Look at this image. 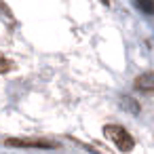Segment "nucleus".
<instances>
[{"label":"nucleus","instance_id":"obj_1","mask_svg":"<svg viewBox=\"0 0 154 154\" xmlns=\"http://www.w3.org/2000/svg\"><path fill=\"white\" fill-rule=\"evenodd\" d=\"M103 135H106L120 152H131V150L135 148L133 135H131L125 127H120V125H106V127H103Z\"/></svg>","mask_w":154,"mask_h":154},{"label":"nucleus","instance_id":"obj_2","mask_svg":"<svg viewBox=\"0 0 154 154\" xmlns=\"http://www.w3.org/2000/svg\"><path fill=\"white\" fill-rule=\"evenodd\" d=\"M7 146H15V148H55L53 141H47V139H19V137H9L5 139Z\"/></svg>","mask_w":154,"mask_h":154},{"label":"nucleus","instance_id":"obj_3","mask_svg":"<svg viewBox=\"0 0 154 154\" xmlns=\"http://www.w3.org/2000/svg\"><path fill=\"white\" fill-rule=\"evenodd\" d=\"M135 89L141 93H154V72H143L135 78Z\"/></svg>","mask_w":154,"mask_h":154},{"label":"nucleus","instance_id":"obj_4","mask_svg":"<svg viewBox=\"0 0 154 154\" xmlns=\"http://www.w3.org/2000/svg\"><path fill=\"white\" fill-rule=\"evenodd\" d=\"M137 7L146 15H154V0H137Z\"/></svg>","mask_w":154,"mask_h":154},{"label":"nucleus","instance_id":"obj_5","mask_svg":"<svg viewBox=\"0 0 154 154\" xmlns=\"http://www.w3.org/2000/svg\"><path fill=\"white\" fill-rule=\"evenodd\" d=\"M11 68H13V63H11L7 57H2V55H0V74H7Z\"/></svg>","mask_w":154,"mask_h":154},{"label":"nucleus","instance_id":"obj_6","mask_svg":"<svg viewBox=\"0 0 154 154\" xmlns=\"http://www.w3.org/2000/svg\"><path fill=\"white\" fill-rule=\"evenodd\" d=\"M122 108H129L131 112H137V103H135L131 97H125V101H122Z\"/></svg>","mask_w":154,"mask_h":154}]
</instances>
